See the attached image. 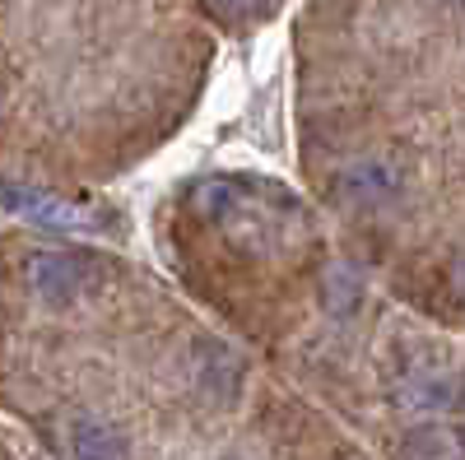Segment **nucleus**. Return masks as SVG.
Returning a JSON list of instances; mask_svg holds the SVG:
<instances>
[{"instance_id": "obj_8", "label": "nucleus", "mask_w": 465, "mask_h": 460, "mask_svg": "<svg viewBox=\"0 0 465 460\" xmlns=\"http://www.w3.org/2000/svg\"><path fill=\"white\" fill-rule=\"evenodd\" d=\"M322 298L331 312H354L363 302V279L354 275V265H331L326 279H322Z\"/></svg>"}, {"instance_id": "obj_5", "label": "nucleus", "mask_w": 465, "mask_h": 460, "mask_svg": "<svg viewBox=\"0 0 465 460\" xmlns=\"http://www.w3.org/2000/svg\"><path fill=\"white\" fill-rule=\"evenodd\" d=\"M451 391H456V377L442 367V363H410L405 372H401V387H396V400L405 405V409H438V405H447L451 400Z\"/></svg>"}, {"instance_id": "obj_3", "label": "nucleus", "mask_w": 465, "mask_h": 460, "mask_svg": "<svg viewBox=\"0 0 465 460\" xmlns=\"http://www.w3.org/2000/svg\"><path fill=\"white\" fill-rule=\"evenodd\" d=\"M0 214H19V219H33L37 228H61V233H94V228H103V210L52 196V191L10 186V181H0Z\"/></svg>"}, {"instance_id": "obj_2", "label": "nucleus", "mask_w": 465, "mask_h": 460, "mask_svg": "<svg viewBox=\"0 0 465 460\" xmlns=\"http://www.w3.org/2000/svg\"><path fill=\"white\" fill-rule=\"evenodd\" d=\"M103 260L89 251H70V247H43L24 260V289L47 302V307H70L89 298L103 284Z\"/></svg>"}, {"instance_id": "obj_9", "label": "nucleus", "mask_w": 465, "mask_h": 460, "mask_svg": "<svg viewBox=\"0 0 465 460\" xmlns=\"http://www.w3.org/2000/svg\"><path fill=\"white\" fill-rule=\"evenodd\" d=\"M275 0H210V10L219 15V19H228V24H242V19H256V15H265Z\"/></svg>"}, {"instance_id": "obj_4", "label": "nucleus", "mask_w": 465, "mask_h": 460, "mask_svg": "<svg viewBox=\"0 0 465 460\" xmlns=\"http://www.w3.org/2000/svg\"><path fill=\"white\" fill-rule=\"evenodd\" d=\"M401 186H405V168L391 159V153H363V159L344 163L335 172V196L344 205H359V210L396 201Z\"/></svg>"}, {"instance_id": "obj_6", "label": "nucleus", "mask_w": 465, "mask_h": 460, "mask_svg": "<svg viewBox=\"0 0 465 460\" xmlns=\"http://www.w3.org/2000/svg\"><path fill=\"white\" fill-rule=\"evenodd\" d=\"M396 460H465V433L451 424H419L401 437Z\"/></svg>"}, {"instance_id": "obj_1", "label": "nucleus", "mask_w": 465, "mask_h": 460, "mask_svg": "<svg viewBox=\"0 0 465 460\" xmlns=\"http://www.w3.org/2000/svg\"><path fill=\"white\" fill-rule=\"evenodd\" d=\"M210 223H219L223 233L238 242L242 251H284L293 238H302V210L293 201L265 196V191H247L238 181H205L191 196Z\"/></svg>"}, {"instance_id": "obj_7", "label": "nucleus", "mask_w": 465, "mask_h": 460, "mask_svg": "<svg viewBox=\"0 0 465 460\" xmlns=\"http://www.w3.org/2000/svg\"><path fill=\"white\" fill-rule=\"evenodd\" d=\"M70 460H126V437L107 418H80L70 428Z\"/></svg>"}, {"instance_id": "obj_10", "label": "nucleus", "mask_w": 465, "mask_h": 460, "mask_svg": "<svg viewBox=\"0 0 465 460\" xmlns=\"http://www.w3.org/2000/svg\"><path fill=\"white\" fill-rule=\"evenodd\" d=\"M447 5H456V10H465V0H447Z\"/></svg>"}]
</instances>
